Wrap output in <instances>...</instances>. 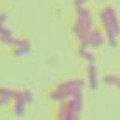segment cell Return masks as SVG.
I'll list each match as a JSON object with an SVG mask.
<instances>
[{
    "label": "cell",
    "instance_id": "1",
    "mask_svg": "<svg viewBox=\"0 0 120 120\" xmlns=\"http://www.w3.org/2000/svg\"><path fill=\"white\" fill-rule=\"evenodd\" d=\"M94 28V19H92V12L87 5L84 7H77L75 9V18H73V23L70 26L71 30V35L78 40V45L80 47H89V33Z\"/></svg>",
    "mask_w": 120,
    "mask_h": 120
},
{
    "label": "cell",
    "instance_id": "2",
    "mask_svg": "<svg viewBox=\"0 0 120 120\" xmlns=\"http://www.w3.org/2000/svg\"><path fill=\"white\" fill-rule=\"evenodd\" d=\"M101 30L105 33V40L110 47H117L120 37V19L113 5H105L98 14Z\"/></svg>",
    "mask_w": 120,
    "mask_h": 120
},
{
    "label": "cell",
    "instance_id": "3",
    "mask_svg": "<svg viewBox=\"0 0 120 120\" xmlns=\"http://www.w3.org/2000/svg\"><path fill=\"white\" fill-rule=\"evenodd\" d=\"M85 84L82 78H68V80H63L59 84H56L54 87L49 92V99L54 103H61L66 101V99L77 96V94H82Z\"/></svg>",
    "mask_w": 120,
    "mask_h": 120
},
{
    "label": "cell",
    "instance_id": "4",
    "mask_svg": "<svg viewBox=\"0 0 120 120\" xmlns=\"http://www.w3.org/2000/svg\"><path fill=\"white\" fill-rule=\"evenodd\" d=\"M82 110H84V98L82 94H77V96L59 103L54 120H80Z\"/></svg>",
    "mask_w": 120,
    "mask_h": 120
},
{
    "label": "cell",
    "instance_id": "5",
    "mask_svg": "<svg viewBox=\"0 0 120 120\" xmlns=\"http://www.w3.org/2000/svg\"><path fill=\"white\" fill-rule=\"evenodd\" d=\"M11 51H12V56L24 57V56H28L31 52V42L28 38H18V37H16L12 45H11Z\"/></svg>",
    "mask_w": 120,
    "mask_h": 120
},
{
    "label": "cell",
    "instance_id": "6",
    "mask_svg": "<svg viewBox=\"0 0 120 120\" xmlns=\"http://www.w3.org/2000/svg\"><path fill=\"white\" fill-rule=\"evenodd\" d=\"M105 42H106V40H105V33H103V30L94 26L92 30H90V33H89V42H87V45L92 49V51H96V49H99Z\"/></svg>",
    "mask_w": 120,
    "mask_h": 120
},
{
    "label": "cell",
    "instance_id": "7",
    "mask_svg": "<svg viewBox=\"0 0 120 120\" xmlns=\"http://www.w3.org/2000/svg\"><path fill=\"white\" fill-rule=\"evenodd\" d=\"M87 84L92 90H96L98 85H99V73H98V64L96 63L87 64Z\"/></svg>",
    "mask_w": 120,
    "mask_h": 120
},
{
    "label": "cell",
    "instance_id": "8",
    "mask_svg": "<svg viewBox=\"0 0 120 120\" xmlns=\"http://www.w3.org/2000/svg\"><path fill=\"white\" fill-rule=\"evenodd\" d=\"M16 96H18V89L0 87V106H7L16 99Z\"/></svg>",
    "mask_w": 120,
    "mask_h": 120
},
{
    "label": "cell",
    "instance_id": "9",
    "mask_svg": "<svg viewBox=\"0 0 120 120\" xmlns=\"http://www.w3.org/2000/svg\"><path fill=\"white\" fill-rule=\"evenodd\" d=\"M11 105H12V106H11V111H12V115H16V117H21V115H24L26 106H28L26 103H24L21 98H18V96H16V99L11 103Z\"/></svg>",
    "mask_w": 120,
    "mask_h": 120
},
{
    "label": "cell",
    "instance_id": "10",
    "mask_svg": "<svg viewBox=\"0 0 120 120\" xmlns=\"http://www.w3.org/2000/svg\"><path fill=\"white\" fill-rule=\"evenodd\" d=\"M78 54H80L82 59L87 61V64L96 63V56H94V51L90 47H80V45H78Z\"/></svg>",
    "mask_w": 120,
    "mask_h": 120
},
{
    "label": "cell",
    "instance_id": "11",
    "mask_svg": "<svg viewBox=\"0 0 120 120\" xmlns=\"http://www.w3.org/2000/svg\"><path fill=\"white\" fill-rule=\"evenodd\" d=\"M14 31L11 30V28H5L2 33H0V44H4V45H12V42H14Z\"/></svg>",
    "mask_w": 120,
    "mask_h": 120
},
{
    "label": "cell",
    "instance_id": "12",
    "mask_svg": "<svg viewBox=\"0 0 120 120\" xmlns=\"http://www.w3.org/2000/svg\"><path fill=\"white\" fill-rule=\"evenodd\" d=\"M18 98H21L26 105L33 103V92H31L30 89H19V90H18Z\"/></svg>",
    "mask_w": 120,
    "mask_h": 120
},
{
    "label": "cell",
    "instance_id": "13",
    "mask_svg": "<svg viewBox=\"0 0 120 120\" xmlns=\"http://www.w3.org/2000/svg\"><path fill=\"white\" fill-rule=\"evenodd\" d=\"M117 80H118V75H105L103 77V82H105L106 85H115V87H117Z\"/></svg>",
    "mask_w": 120,
    "mask_h": 120
},
{
    "label": "cell",
    "instance_id": "14",
    "mask_svg": "<svg viewBox=\"0 0 120 120\" xmlns=\"http://www.w3.org/2000/svg\"><path fill=\"white\" fill-rule=\"evenodd\" d=\"M5 23H7V14H5V12H0V33L7 28Z\"/></svg>",
    "mask_w": 120,
    "mask_h": 120
},
{
    "label": "cell",
    "instance_id": "15",
    "mask_svg": "<svg viewBox=\"0 0 120 120\" xmlns=\"http://www.w3.org/2000/svg\"><path fill=\"white\" fill-rule=\"evenodd\" d=\"M87 2L89 0H71V4H73V7H84V5H87Z\"/></svg>",
    "mask_w": 120,
    "mask_h": 120
},
{
    "label": "cell",
    "instance_id": "16",
    "mask_svg": "<svg viewBox=\"0 0 120 120\" xmlns=\"http://www.w3.org/2000/svg\"><path fill=\"white\" fill-rule=\"evenodd\" d=\"M117 87L120 89V75H118V80H117Z\"/></svg>",
    "mask_w": 120,
    "mask_h": 120
},
{
    "label": "cell",
    "instance_id": "17",
    "mask_svg": "<svg viewBox=\"0 0 120 120\" xmlns=\"http://www.w3.org/2000/svg\"><path fill=\"white\" fill-rule=\"evenodd\" d=\"M99 2H105V0H99Z\"/></svg>",
    "mask_w": 120,
    "mask_h": 120
}]
</instances>
